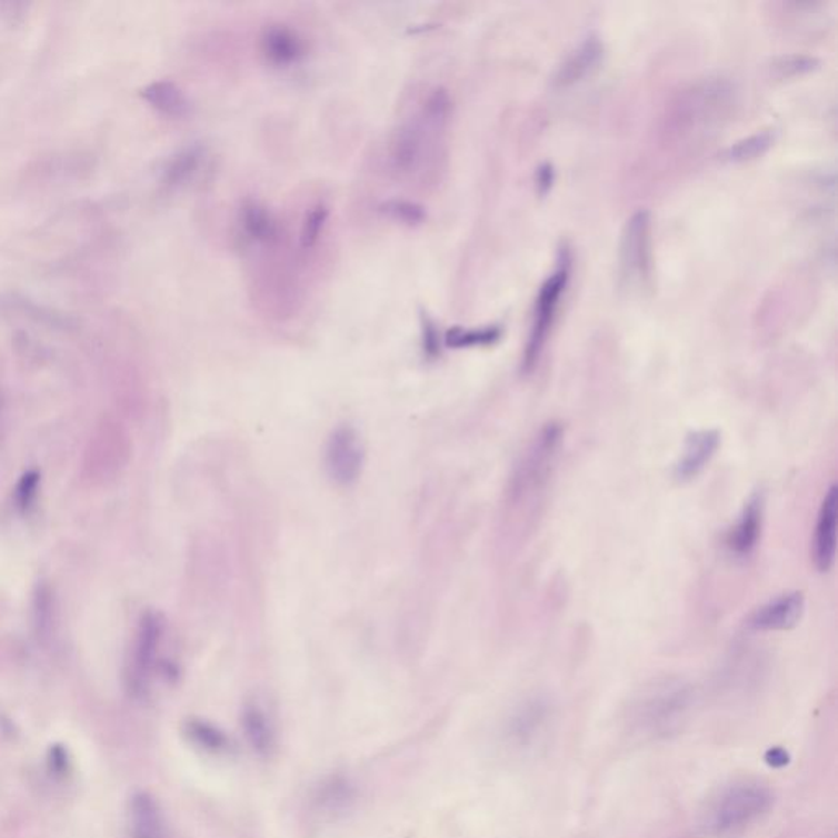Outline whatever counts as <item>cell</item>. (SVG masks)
Instances as JSON below:
<instances>
[{
  "instance_id": "6da1fadb",
  "label": "cell",
  "mask_w": 838,
  "mask_h": 838,
  "mask_svg": "<svg viewBox=\"0 0 838 838\" xmlns=\"http://www.w3.org/2000/svg\"><path fill=\"white\" fill-rule=\"evenodd\" d=\"M771 802L774 796L765 786L755 782L730 786L709 809L706 826L716 836L736 832L768 812Z\"/></svg>"
},
{
  "instance_id": "7a4b0ae2",
  "label": "cell",
  "mask_w": 838,
  "mask_h": 838,
  "mask_svg": "<svg viewBox=\"0 0 838 838\" xmlns=\"http://www.w3.org/2000/svg\"><path fill=\"white\" fill-rule=\"evenodd\" d=\"M560 441H562V428L559 425L552 422L539 432L512 476L511 487H509V501L512 505H521L522 501L529 500L542 490L556 462Z\"/></svg>"
},
{
  "instance_id": "3957f363",
  "label": "cell",
  "mask_w": 838,
  "mask_h": 838,
  "mask_svg": "<svg viewBox=\"0 0 838 838\" xmlns=\"http://www.w3.org/2000/svg\"><path fill=\"white\" fill-rule=\"evenodd\" d=\"M166 622L156 611H147L138 622L127 668V684L134 696H144L151 687L152 677L161 664V647L164 642Z\"/></svg>"
},
{
  "instance_id": "277c9868",
  "label": "cell",
  "mask_w": 838,
  "mask_h": 838,
  "mask_svg": "<svg viewBox=\"0 0 838 838\" xmlns=\"http://www.w3.org/2000/svg\"><path fill=\"white\" fill-rule=\"evenodd\" d=\"M691 691L680 681H664L642 696L639 702V720L650 734L667 736L684 722Z\"/></svg>"
},
{
  "instance_id": "5b68a950",
  "label": "cell",
  "mask_w": 838,
  "mask_h": 838,
  "mask_svg": "<svg viewBox=\"0 0 838 838\" xmlns=\"http://www.w3.org/2000/svg\"><path fill=\"white\" fill-rule=\"evenodd\" d=\"M363 445L359 432L352 426H338L332 429L325 446V469L328 477L339 487H349L359 480L363 467Z\"/></svg>"
},
{
  "instance_id": "8992f818",
  "label": "cell",
  "mask_w": 838,
  "mask_h": 838,
  "mask_svg": "<svg viewBox=\"0 0 838 838\" xmlns=\"http://www.w3.org/2000/svg\"><path fill=\"white\" fill-rule=\"evenodd\" d=\"M650 220L646 210L629 218L622 231L621 277L628 287H640L649 277Z\"/></svg>"
},
{
  "instance_id": "52a82bcc",
  "label": "cell",
  "mask_w": 838,
  "mask_h": 838,
  "mask_svg": "<svg viewBox=\"0 0 838 838\" xmlns=\"http://www.w3.org/2000/svg\"><path fill=\"white\" fill-rule=\"evenodd\" d=\"M567 280H569V266L560 265V268L549 277L542 289H540L538 307H536L535 323H532L531 336H529L528 348L525 355V370H531L538 362L550 327H552L553 317H556L557 307H559L560 297L566 290Z\"/></svg>"
},
{
  "instance_id": "ba28073f",
  "label": "cell",
  "mask_w": 838,
  "mask_h": 838,
  "mask_svg": "<svg viewBox=\"0 0 838 838\" xmlns=\"http://www.w3.org/2000/svg\"><path fill=\"white\" fill-rule=\"evenodd\" d=\"M426 130H436L425 119L407 121L395 131L390 141V168L397 174L410 176L418 171L425 159Z\"/></svg>"
},
{
  "instance_id": "9c48e42d",
  "label": "cell",
  "mask_w": 838,
  "mask_h": 838,
  "mask_svg": "<svg viewBox=\"0 0 838 838\" xmlns=\"http://www.w3.org/2000/svg\"><path fill=\"white\" fill-rule=\"evenodd\" d=\"M806 599L799 591L781 595L770 599L767 605L758 608L750 619V628L770 632V630H788L796 628L805 615Z\"/></svg>"
},
{
  "instance_id": "30bf717a",
  "label": "cell",
  "mask_w": 838,
  "mask_h": 838,
  "mask_svg": "<svg viewBox=\"0 0 838 838\" xmlns=\"http://www.w3.org/2000/svg\"><path fill=\"white\" fill-rule=\"evenodd\" d=\"M838 521V488L830 487L820 507L814 536V560L820 571H829L836 563Z\"/></svg>"
},
{
  "instance_id": "8fae6325",
  "label": "cell",
  "mask_w": 838,
  "mask_h": 838,
  "mask_svg": "<svg viewBox=\"0 0 838 838\" xmlns=\"http://www.w3.org/2000/svg\"><path fill=\"white\" fill-rule=\"evenodd\" d=\"M720 436L716 429H701L691 432L685 441L680 459L675 466V477L678 481L696 479L711 462L718 452Z\"/></svg>"
},
{
  "instance_id": "7c38bea8",
  "label": "cell",
  "mask_w": 838,
  "mask_h": 838,
  "mask_svg": "<svg viewBox=\"0 0 838 838\" xmlns=\"http://www.w3.org/2000/svg\"><path fill=\"white\" fill-rule=\"evenodd\" d=\"M128 837L168 838L164 814L154 796L138 791L128 802Z\"/></svg>"
},
{
  "instance_id": "4fadbf2b",
  "label": "cell",
  "mask_w": 838,
  "mask_h": 838,
  "mask_svg": "<svg viewBox=\"0 0 838 838\" xmlns=\"http://www.w3.org/2000/svg\"><path fill=\"white\" fill-rule=\"evenodd\" d=\"M262 57L276 68L287 69L305 58V43L296 30L286 26H270L261 37Z\"/></svg>"
},
{
  "instance_id": "5bb4252c",
  "label": "cell",
  "mask_w": 838,
  "mask_h": 838,
  "mask_svg": "<svg viewBox=\"0 0 838 838\" xmlns=\"http://www.w3.org/2000/svg\"><path fill=\"white\" fill-rule=\"evenodd\" d=\"M550 720V706L536 698L518 709L509 726V736L519 747H532L539 742Z\"/></svg>"
},
{
  "instance_id": "9a60e30c",
  "label": "cell",
  "mask_w": 838,
  "mask_h": 838,
  "mask_svg": "<svg viewBox=\"0 0 838 838\" xmlns=\"http://www.w3.org/2000/svg\"><path fill=\"white\" fill-rule=\"evenodd\" d=\"M761 521H764V497L757 493L747 501L739 521L734 526L727 539V546L734 556L747 557L754 552L760 539Z\"/></svg>"
},
{
  "instance_id": "2e32d148",
  "label": "cell",
  "mask_w": 838,
  "mask_h": 838,
  "mask_svg": "<svg viewBox=\"0 0 838 838\" xmlns=\"http://www.w3.org/2000/svg\"><path fill=\"white\" fill-rule=\"evenodd\" d=\"M602 58V47L597 38H588L575 53H571L569 60L560 66L556 76L557 88H569L583 81L588 74L598 68Z\"/></svg>"
},
{
  "instance_id": "e0dca14e",
  "label": "cell",
  "mask_w": 838,
  "mask_h": 838,
  "mask_svg": "<svg viewBox=\"0 0 838 838\" xmlns=\"http://www.w3.org/2000/svg\"><path fill=\"white\" fill-rule=\"evenodd\" d=\"M240 223L246 240L255 245H270L279 237L276 218L256 200H246L240 211Z\"/></svg>"
},
{
  "instance_id": "ac0fdd59",
  "label": "cell",
  "mask_w": 838,
  "mask_h": 838,
  "mask_svg": "<svg viewBox=\"0 0 838 838\" xmlns=\"http://www.w3.org/2000/svg\"><path fill=\"white\" fill-rule=\"evenodd\" d=\"M148 102L169 117H183L189 113L190 103L182 90L172 82H156L144 92Z\"/></svg>"
},
{
  "instance_id": "d6986e66",
  "label": "cell",
  "mask_w": 838,
  "mask_h": 838,
  "mask_svg": "<svg viewBox=\"0 0 838 838\" xmlns=\"http://www.w3.org/2000/svg\"><path fill=\"white\" fill-rule=\"evenodd\" d=\"M242 726L252 749L261 755L268 754L272 747V729L266 712L259 706H248L242 715Z\"/></svg>"
},
{
  "instance_id": "ffe728a7",
  "label": "cell",
  "mask_w": 838,
  "mask_h": 838,
  "mask_svg": "<svg viewBox=\"0 0 838 838\" xmlns=\"http://www.w3.org/2000/svg\"><path fill=\"white\" fill-rule=\"evenodd\" d=\"M203 151L200 147L187 148L180 151L166 169L164 180L168 186H180L196 174L202 162Z\"/></svg>"
},
{
  "instance_id": "44dd1931",
  "label": "cell",
  "mask_w": 838,
  "mask_h": 838,
  "mask_svg": "<svg viewBox=\"0 0 838 838\" xmlns=\"http://www.w3.org/2000/svg\"><path fill=\"white\" fill-rule=\"evenodd\" d=\"M774 144V137L770 133H758L746 140L737 141L736 144L726 151L727 161L746 162L751 159L760 158L765 152L770 150Z\"/></svg>"
},
{
  "instance_id": "7402d4cb",
  "label": "cell",
  "mask_w": 838,
  "mask_h": 838,
  "mask_svg": "<svg viewBox=\"0 0 838 838\" xmlns=\"http://www.w3.org/2000/svg\"><path fill=\"white\" fill-rule=\"evenodd\" d=\"M501 331L498 328H483V330H463L453 328L446 335V345L449 348H472V346L493 345L500 339Z\"/></svg>"
},
{
  "instance_id": "603a6c76",
  "label": "cell",
  "mask_w": 838,
  "mask_h": 838,
  "mask_svg": "<svg viewBox=\"0 0 838 838\" xmlns=\"http://www.w3.org/2000/svg\"><path fill=\"white\" fill-rule=\"evenodd\" d=\"M328 221V209L325 206H317L310 211H307L303 223H301L300 230V246L303 249H311L317 246L320 240L321 233H323L325 225Z\"/></svg>"
},
{
  "instance_id": "cb8c5ba5",
  "label": "cell",
  "mask_w": 838,
  "mask_h": 838,
  "mask_svg": "<svg viewBox=\"0 0 838 838\" xmlns=\"http://www.w3.org/2000/svg\"><path fill=\"white\" fill-rule=\"evenodd\" d=\"M380 210L393 220L401 221V223L419 225L426 220L425 209L418 203L408 202V200H389L380 207Z\"/></svg>"
},
{
  "instance_id": "d4e9b609",
  "label": "cell",
  "mask_w": 838,
  "mask_h": 838,
  "mask_svg": "<svg viewBox=\"0 0 838 838\" xmlns=\"http://www.w3.org/2000/svg\"><path fill=\"white\" fill-rule=\"evenodd\" d=\"M187 732L190 734L193 740L199 746L206 747L211 750L227 749V737L223 734L218 732L211 724L202 722V720H192L187 727Z\"/></svg>"
},
{
  "instance_id": "484cf974",
  "label": "cell",
  "mask_w": 838,
  "mask_h": 838,
  "mask_svg": "<svg viewBox=\"0 0 838 838\" xmlns=\"http://www.w3.org/2000/svg\"><path fill=\"white\" fill-rule=\"evenodd\" d=\"M40 488V473L37 470H29L23 473L16 487V507L20 512H29L33 508Z\"/></svg>"
},
{
  "instance_id": "4316f807",
  "label": "cell",
  "mask_w": 838,
  "mask_h": 838,
  "mask_svg": "<svg viewBox=\"0 0 838 838\" xmlns=\"http://www.w3.org/2000/svg\"><path fill=\"white\" fill-rule=\"evenodd\" d=\"M817 61L814 58L808 57H788L778 60L775 68L781 72V76H796L802 74V72L812 71L816 68Z\"/></svg>"
},
{
  "instance_id": "83f0119b",
  "label": "cell",
  "mask_w": 838,
  "mask_h": 838,
  "mask_svg": "<svg viewBox=\"0 0 838 838\" xmlns=\"http://www.w3.org/2000/svg\"><path fill=\"white\" fill-rule=\"evenodd\" d=\"M34 612H37L38 629L43 632V630L51 625V593L47 587H41L40 590H38Z\"/></svg>"
},
{
  "instance_id": "f1b7e54d",
  "label": "cell",
  "mask_w": 838,
  "mask_h": 838,
  "mask_svg": "<svg viewBox=\"0 0 838 838\" xmlns=\"http://www.w3.org/2000/svg\"><path fill=\"white\" fill-rule=\"evenodd\" d=\"M552 186V169L547 166V168L540 169L539 171V187H542L543 190L549 189V187Z\"/></svg>"
}]
</instances>
